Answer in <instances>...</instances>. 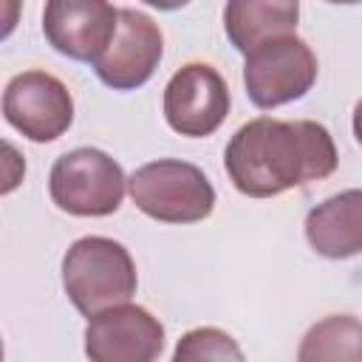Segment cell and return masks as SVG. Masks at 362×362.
<instances>
[{
	"label": "cell",
	"mask_w": 362,
	"mask_h": 362,
	"mask_svg": "<svg viewBox=\"0 0 362 362\" xmlns=\"http://www.w3.org/2000/svg\"><path fill=\"white\" fill-rule=\"evenodd\" d=\"M127 178L116 158L96 147L62 153L48 175V192L57 209L76 218H105L122 206Z\"/></svg>",
	"instance_id": "cell-4"
},
{
	"label": "cell",
	"mask_w": 362,
	"mask_h": 362,
	"mask_svg": "<svg viewBox=\"0 0 362 362\" xmlns=\"http://www.w3.org/2000/svg\"><path fill=\"white\" fill-rule=\"evenodd\" d=\"M173 359L175 362H198V359H232V362H240L243 351L221 328H192L178 339V345L173 351Z\"/></svg>",
	"instance_id": "cell-14"
},
{
	"label": "cell",
	"mask_w": 362,
	"mask_h": 362,
	"mask_svg": "<svg viewBox=\"0 0 362 362\" xmlns=\"http://www.w3.org/2000/svg\"><path fill=\"white\" fill-rule=\"evenodd\" d=\"M141 3H147V6H153L158 11H175V8H184L189 0H141Z\"/></svg>",
	"instance_id": "cell-15"
},
{
	"label": "cell",
	"mask_w": 362,
	"mask_h": 362,
	"mask_svg": "<svg viewBox=\"0 0 362 362\" xmlns=\"http://www.w3.org/2000/svg\"><path fill=\"white\" fill-rule=\"evenodd\" d=\"M317 82V57L297 34L266 40L246 54L243 85L255 107L272 110L303 99Z\"/></svg>",
	"instance_id": "cell-5"
},
{
	"label": "cell",
	"mask_w": 362,
	"mask_h": 362,
	"mask_svg": "<svg viewBox=\"0 0 362 362\" xmlns=\"http://www.w3.org/2000/svg\"><path fill=\"white\" fill-rule=\"evenodd\" d=\"M305 238L320 257L362 255V189H342L305 215Z\"/></svg>",
	"instance_id": "cell-11"
},
{
	"label": "cell",
	"mask_w": 362,
	"mask_h": 362,
	"mask_svg": "<svg viewBox=\"0 0 362 362\" xmlns=\"http://www.w3.org/2000/svg\"><path fill=\"white\" fill-rule=\"evenodd\" d=\"M6 122L31 141H54L74 122L71 90L48 71H23L3 90Z\"/></svg>",
	"instance_id": "cell-7"
},
{
	"label": "cell",
	"mask_w": 362,
	"mask_h": 362,
	"mask_svg": "<svg viewBox=\"0 0 362 362\" xmlns=\"http://www.w3.org/2000/svg\"><path fill=\"white\" fill-rule=\"evenodd\" d=\"M161 54L164 37L153 17L136 8H119V28L93 62V71L113 90H136L156 74Z\"/></svg>",
	"instance_id": "cell-10"
},
{
	"label": "cell",
	"mask_w": 362,
	"mask_h": 362,
	"mask_svg": "<svg viewBox=\"0 0 362 362\" xmlns=\"http://www.w3.org/2000/svg\"><path fill=\"white\" fill-rule=\"evenodd\" d=\"M300 23V0H226L223 31L229 42L249 54L266 40L294 34Z\"/></svg>",
	"instance_id": "cell-12"
},
{
	"label": "cell",
	"mask_w": 362,
	"mask_h": 362,
	"mask_svg": "<svg viewBox=\"0 0 362 362\" xmlns=\"http://www.w3.org/2000/svg\"><path fill=\"white\" fill-rule=\"evenodd\" d=\"M325 3H339V6H351V3H362V0H325Z\"/></svg>",
	"instance_id": "cell-17"
},
{
	"label": "cell",
	"mask_w": 362,
	"mask_h": 362,
	"mask_svg": "<svg viewBox=\"0 0 362 362\" xmlns=\"http://www.w3.org/2000/svg\"><path fill=\"white\" fill-rule=\"evenodd\" d=\"M354 136H356V141L362 144V99H359L356 107H354Z\"/></svg>",
	"instance_id": "cell-16"
},
{
	"label": "cell",
	"mask_w": 362,
	"mask_h": 362,
	"mask_svg": "<svg viewBox=\"0 0 362 362\" xmlns=\"http://www.w3.org/2000/svg\"><path fill=\"white\" fill-rule=\"evenodd\" d=\"M300 362H322V359H351L362 362V320L351 314H331L314 322L297 351Z\"/></svg>",
	"instance_id": "cell-13"
},
{
	"label": "cell",
	"mask_w": 362,
	"mask_h": 362,
	"mask_svg": "<svg viewBox=\"0 0 362 362\" xmlns=\"http://www.w3.org/2000/svg\"><path fill=\"white\" fill-rule=\"evenodd\" d=\"M337 144L320 122L257 116L235 130L223 150L232 187L249 198H274L286 189L322 181L337 170Z\"/></svg>",
	"instance_id": "cell-1"
},
{
	"label": "cell",
	"mask_w": 362,
	"mask_h": 362,
	"mask_svg": "<svg viewBox=\"0 0 362 362\" xmlns=\"http://www.w3.org/2000/svg\"><path fill=\"white\" fill-rule=\"evenodd\" d=\"M136 263L113 238H79L62 257V288L82 317L127 303L136 294Z\"/></svg>",
	"instance_id": "cell-2"
},
{
	"label": "cell",
	"mask_w": 362,
	"mask_h": 362,
	"mask_svg": "<svg viewBox=\"0 0 362 362\" xmlns=\"http://www.w3.org/2000/svg\"><path fill=\"white\" fill-rule=\"evenodd\" d=\"M164 351V325L144 305L122 303L88 317L85 354L93 362H150Z\"/></svg>",
	"instance_id": "cell-8"
},
{
	"label": "cell",
	"mask_w": 362,
	"mask_h": 362,
	"mask_svg": "<svg viewBox=\"0 0 362 362\" xmlns=\"http://www.w3.org/2000/svg\"><path fill=\"white\" fill-rule=\"evenodd\" d=\"M127 192L136 209L161 223H195L215 209V187L204 170L178 158L141 164L127 178Z\"/></svg>",
	"instance_id": "cell-3"
},
{
	"label": "cell",
	"mask_w": 362,
	"mask_h": 362,
	"mask_svg": "<svg viewBox=\"0 0 362 362\" xmlns=\"http://www.w3.org/2000/svg\"><path fill=\"white\" fill-rule=\"evenodd\" d=\"M119 28L110 0H45L42 34L54 51L76 62H96Z\"/></svg>",
	"instance_id": "cell-9"
},
{
	"label": "cell",
	"mask_w": 362,
	"mask_h": 362,
	"mask_svg": "<svg viewBox=\"0 0 362 362\" xmlns=\"http://www.w3.org/2000/svg\"><path fill=\"white\" fill-rule=\"evenodd\" d=\"M226 79L206 62H187L164 88V119L187 139L212 136L229 116Z\"/></svg>",
	"instance_id": "cell-6"
}]
</instances>
